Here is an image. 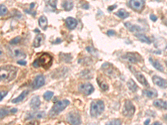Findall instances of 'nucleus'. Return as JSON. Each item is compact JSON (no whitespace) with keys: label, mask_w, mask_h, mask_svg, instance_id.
Wrapping results in <instances>:
<instances>
[{"label":"nucleus","mask_w":167,"mask_h":125,"mask_svg":"<svg viewBox=\"0 0 167 125\" xmlns=\"http://www.w3.org/2000/svg\"><path fill=\"white\" fill-rule=\"evenodd\" d=\"M143 94L148 98H153L158 96V92L154 88L144 90L143 91Z\"/></svg>","instance_id":"6ab92c4d"},{"label":"nucleus","mask_w":167,"mask_h":125,"mask_svg":"<svg viewBox=\"0 0 167 125\" xmlns=\"http://www.w3.org/2000/svg\"><path fill=\"white\" fill-rule=\"evenodd\" d=\"M123 59L131 64H136L141 61V56L138 53L128 52L123 56Z\"/></svg>","instance_id":"9d476101"},{"label":"nucleus","mask_w":167,"mask_h":125,"mask_svg":"<svg viewBox=\"0 0 167 125\" xmlns=\"http://www.w3.org/2000/svg\"><path fill=\"white\" fill-rule=\"evenodd\" d=\"M130 70L132 71V72L133 73V74L134 75L135 78H136V80L138 81V82L141 83L143 86L146 87H149V84L147 81V80H146L145 77L144 75L139 71H135L134 69L131 68L130 69Z\"/></svg>","instance_id":"9b49d317"},{"label":"nucleus","mask_w":167,"mask_h":125,"mask_svg":"<svg viewBox=\"0 0 167 125\" xmlns=\"http://www.w3.org/2000/svg\"><path fill=\"white\" fill-rule=\"evenodd\" d=\"M115 34V32L113 30H109V31H108V32H107V35H108V36H114Z\"/></svg>","instance_id":"79ce46f5"},{"label":"nucleus","mask_w":167,"mask_h":125,"mask_svg":"<svg viewBox=\"0 0 167 125\" xmlns=\"http://www.w3.org/2000/svg\"><path fill=\"white\" fill-rule=\"evenodd\" d=\"M44 39H45V36L43 34H38L36 36L33 42V46L36 48L39 47L41 45V44L43 42Z\"/></svg>","instance_id":"4be33fe9"},{"label":"nucleus","mask_w":167,"mask_h":125,"mask_svg":"<svg viewBox=\"0 0 167 125\" xmlns=\"http://www.w3.org/2000/svg\"><path fill=\"white\" fill-rule=\"evenodd\" d=\"M67 121L71 125H80L81 124V116L76 111H71L66 116Z\"/></svg>","instance_id":"0eeeda50"},{"label":"nucleus","mask_w":167,"mask_h":125,"mask_svg":"<svg viewBox=\"0 0 167 125\" xmlns=\"http://www.w3.org/2000/svg\"><path fill=\"white\" fill-rule=\"evenodd\" d=\"M65 23L67 27L71 30L75 29L77 25V21L75 18L69 17L65 20Z\"/></svg>","instance_id":"dca6fc26"},{"label":"nucleus","mask_w":167,"mask_h":125,"mask_svg":"<svg viewBox=\"0 0 167 125\" xmlns=\"http://www.w3.org/2000/svg\"><path fill=\"white\" fill-rule=\"evenodd\" d=\"M125 26L126 27L130 32H142L144 31V29L143 28L140 27L138 25H133L131 23L128 22L125 23Z\"/></svg>","instance_id":"f3484780"},{"label":"nucleus","mask_w":167,"mask_h":125,"mask_svg":"<svg viewBox=\"0 0 167 125\" xmlns=\"http://www.w3.org/2000/svg\"><path fill=\"white\" fill-rule=\"evenodd\" d=\"M130 7L135 11H140L145 5V0H130Z\"/></svg>","instance_id":"1a4fd4ad"},{"label":"nucleus","mask_w":167,"mask_h":125,"mask_svg":"<svg viewBox=\"0 0 167 125\" xmlns=\"http://www.w3.org/2000/svg\"><path fill=\"white\" fill-rule=\"evenodd\" d=\"M97 82L99 85V86L103 91H106L109 90V86H108V83L104 79H102V78H100V77H97Z\"/></svg>","instance_id":"393cba45"},{"label":"nucleus","mask_w":167,"mask_h":125,"mask_svg":"<svg viewBox=\"0 0 167 125\" xmlns=\"http://www.w3.org/2000/svg\"><path fill=\"white\" fill-rule=\"evenodd\" d=\"M48 2L51 7H52L54 8H56L57 0H48Z\"/></svg>","instance_id":"e433bc0d"},{"label":"nucleus","mask_w":167,"mask_h":125,"mask_svg":"<svg viewBox=\"0 0 167 125\" xmlns=\"http://www.w3.org/2000/svg\"><path fill=\"white\" fill-rule=\"evenodd\" d=\"M40 105H41V101L38 96H35L33 97L30 102V106L31 108L33 109H38Z\"/></svg>","instance_id":"aec40b11"},{"label":"nucleus","mask_w":167,"mask_h":125,"mask_svg":"<svg viewBox=\"0 0 167 125\" xmlns=\"http://www.w3.org/2000/svg\"><path fill=\"white\" fill-rule=\"evenodd\" d=\"M135 36L142 42L146 43L147 44H151V40L149 39V37L146 36L145 35H143L141 33H136L135 35Z\"/></svg>","instance_id":"cd10ccee"},{"label":"nucleus","mask_w":167,"mask_h":125,"mask_svg":"<svg viewBox=\"0 0 167 125\" xmlns=\"http://www.w3.org/2000/svg\"><path fill=\"white\" fill-rule=\"evenodd\" d=\"M154 45L156 47L159 49L165 50L167 48V42L163 38H156L154 40Z\"/></svg>","instance_id":"2eb2a0df"},{"label":"nucleus","mask_w":167,"mask_h":125,"mask_svg":"<svg viewBox=\"0 0 167 125\" xmlns=\"http://www.w3.org/2000/svg\"><path fill=\"white\" fill-rule=\"evenodd\" d=\"M70 104V101L68 100H63L55 103L53 107L49 111V115L50 117H54L64 111Z\"/></svg>","instance_id":"7ed1b4c3"},{"label":"nucleus","mask_w":167,"mask_h":125,"mask_svg":"<svg viewBox=\"0 0 167 125\" xmlns=\"http://www.w3.org/2000/svg\"><path fill=\"white\" fill-rule=\"evenodd\" d=\"M153 125H162V124L159 122H156L153 123Z\"/></svg>","instance_id":"09e8293b"},{"label":"nucleus","mask_w":167,"mask_h":125,"mask_svg":"<svg viewBox=\"0 0 167 125\" xmlns=\"http://www.w3.org/2000/svg\"><path fill=\"white\" fill-rule=\"evenodd\" d=\"M46 116L45 111H36L31 113L27 116V119H41Z\"/></svg>","instance_id":"a211bd4d"},{"label":"nucleus","mask_w":167,"mask_h":125,"mask_svg":"<svg viewBox=\"0 0 167 125\" xmlns=\"http://www.w3.org/2000/svg\"><path fill=\"white\" fill-rule=\"evenodd\" d=\"M62 7L64 8L65 11H71L74 7V4H73L72 1V0H66V1H63V2L62 3Z\"/></svg>","instance_id":"a878e982"},{"label":"nucleus","mask_w":167,"mask_h":125,"mask_svg":"<svg viewBox=\"0 0 167 125\" xmlns=\"http://www.w3.org/2000/svg\"><path fill=\"white\" fill-rule=\"evenodd\" d=\"M62 42V40H61V39H60L59 38H58L56 39V40L54 42L53 44H60V43H61Z\"/></svg>","instance_id":"c03bdc74"},{"label":"nucleus","mask_w":167,"mask_h":125,"mask_svg":"<svg viewBox=\"0 0 167 125\" xmlns=\"http://www.w3.org/2000/svg\"><path fill=\"white\" fill-rule=\"evenodd\" d=\"M127 86L130 91L131 92L135 93L138 90V86L135 82L134 81L133 79H130L127 82Z\"/></svg>","instance_id":"c85d7f7f"},{"label":"nucleus","mask_w":167,"mask_h":125,"mask_svg":"<svg viewBox=\"0 0 167 125\" xmlns=\"http://www.w3.org/2000/svg\"><path fill=\"white\" fill-rule=\"evenodd\" d=\"M53 64V57L48 53H43L33 62V66L35 68L43 67L48 70L51 66Z\"/></svg>","instance_id":"f03ea898"},{"label":"nucleus","mask_w":167,"mask_h":125,"mask_svg":"<svg viewBox=\"0 0 167 125\" xmlns=\"http://www.w3.org/2000/svg\"><path fill=\"white\" fill-rule=\"evenodd\" d=\"M54 94L53 92L48 91L45 92V93L43 94V98H44L45 100H46L47 101H49L50 100H51V98H53V97L54 96Z\"/></svg>","instance_id":"2f4dec72"},{"label":"nucleus","mask_w":167,"mask_h":125,"mask_svg":"<svg viewBox=\"0 0 167 125\" xmlns=\"http://www.w3.org/2000/svg\"><path fill=\"white\" fill-rule=\"evenodd\" d=\"M18 69L12 65L2 66L0 70V79L1 81L10 82L16 77Z\"/></svg>","instance_id":"f257e3e1"},{"label":"nucleus","mask_w":167,"mask_h":125,"mask_svg":"<svg viewBox=\"0 0 167 125\" xmlns=\"http://www.w3.org/2000/svg\"><path fill=\"white\" fill-rule=\"evenodd\" d=\"M122 124V121L120 120H113L109 121L107 123V125H120Z\"/></svg>","instance_id":"72a5a7b5"},{"label":"nucleus","mask_w":167,"mask_h":125,"mask_svg":"<svg viewBox=\"0 0 167 125\" xmlns=\"http://www.w3.org/2000/svg\"><path fill=\"white\" fill-rule=\"evenodd\" d=\"M86 51H87L90 54L94 55V56H96L97 54V51L95 49H94L93 47H90V46H88L86 48Z\"/></svg>","instance_id":"f704fd0d"},{"label":"nucleus","mask_w":167,"mask_h":125,"mask_svg":"<svg viewBox=\"0 0 167 125\" xmlns=\"http://www.w3.org/2000/svg\"><path fill=\"white\" fill-rule=\"evenodd\" d=\"M28 93H29V91L28 90H25L17 97L13 99L11 101V102L13 103H17L20 102L24 100V98L27 96Z\"/></svg>","instance_id":"b1692460"},{"label":"nucleus","mask_w":167,"mask_h":125,"mask_svg":"<svg viewBox=\"0 0 167 125\" xmlns=\"http://www.w3.org/2000/svg\"><path fill=\"white\" fill-rule=\"evenodd\" d=\"M105 109V105L102 100L92 101L90 105V115L92 117H97L102 114Z\"/></svg>","instance_id":"20e7f679"},{"label":"nucleus","mask_w":167,"mask_h":125,"mask_svg":"<svg viewBox=\"0 0 167 125\" xmlns=\"http://www.w3.org/2000/svg\"><path fill=\"white\" fill-rule=\"evenodd\" d=\"M7 93L8 92L7 91H1V93H0V97H1V101H2V100H3V98H4L7 95Z\"/></svg>","instance_id":"58836bf2"},{"label":"nucleus","mask_w":167,"mask_h":125,"mask_svg":"<svg viewBox=\"0 0 167 125\" xmlns=\"http://www.w3.org/2000/svg\"><path fill=\"white\" fill-rule=\"evenodd\" d=\"M135 111V107L131 101L129 100H125L123 108V114L124 116L130 118L134 114Z\"/></svg>","instance_id":"423d86ee"},{"label":"nucleus","mask_w":167,"mask_h":125,"mask_svg":"<svg viewBox=\"0 0 167 125\" xmlns=\"http://www.w3.org/2000/svg\"><path fill=\"white\" fill-rule=\"evenodd\" d=\"M149 60L151 64L157 70H158V71H160V72H163L164 71V69L163 66L161 64V63L158 60L153 59L151 57H150Z\"/></svg>","instance_id":"5701e85b"},{"label":"nucleus","mask_w":167,"mask_h":125,"mask_svg":"<svg viewBox=\"0 0 167 125\" xmlns=\"http://www.w3.org/2000/svg\"><path fill=\"white\" fill-rule=\"evenodd\" d=\"M117 5H113L112 6H110L109 8H108V11H112L114 9H115V8H117Z\"/></svg>","instance_id":"37998d69"},{"label":"nucleus","mask_w":167,"mask_h":125,"mask_svg":"<svg viewBox=\"0 0 167 125\" xmlns=\"http://www.w3.org/2000/svg\"><path fill=\"white\" fill-rule=\"evenodd\" d=\"M60 59L65 63H69L72 60V56L70 54L61 53V54H60Z\"/></svg>","instance_id":"7c9ffc66"},{"label":"nucleus","mask_w":167,"mask_h":125,"mask_svg":"<svg viewBox=\"0 0 167 125\" xmlns=\"http://www.w3.org/2000/svg\"><path fill=\"white\" fill-rule=\"evenodd\" d=\"M166 66H167V61H166Z\"/></svg>","instance_id":"8fccbe9b"},{"label":"nucleus","mask_w":167,"mask_h":125,"mask_svg":"<svg viewBox=\"0 0 167 125\" xmlns=\"http://www.w3.org/2000/svg\"><path fill=\"white\" fill-rule=\"evenodd\" d=\"M17 111V109H15V108L11 109V110H10V112H11V113H16Z\"/></svg>","instance_id":"49530a36"},{"label":"nucleus","mask_w":167,"mask_h":125,"mask_svg":"<svg viewBox=\"0 0 167 125\" xmlns=\"http://www.w3.org/2000/svg\"><path fill=\"white\" fill-rule=\"evenodd\" d=\"M84 9H85V10H87L89 8V5H88V4H84V5H83L82 6Z\"/></svg>","instance_id":"a18cd8bd"},{"label":"nucleus","mask_w":167,"mask_h":125,"mask_svg":"<svg viewBox=\"0 0 167 125\" xmlns=\"http://www.w3.org/2000/svg\"><path fill=\"white\" fill-rule=\"evenodd\" d=\"M79 91L85 96H89L91 95L94 91V88L91 83H85L79 85Z\"/></svg>","instance_id":"6e6552de"},{"label":"nucleus","mask_w":167,"mask_h":125,"mask_svg":"<svg viewBox=\"0 0 167 125\" xmlns=\"http://www.w3.org/2000/svg\"><path fill=\"white\" fill-rule=\"evenodd\" d=\"M20 41H21V37L20 36H17L16 37L11 40L10 42V44H18L20 42Z\"/></svg>","instance_id":"c9c22d12"},{"label":"nucleus","mask_w":167,"mask_h":125,"mask_svg":"<svg viewBox=\"0 0 167 125\" xmlns=\"http://www.w3.org/2000/svg\"><path fill=\"white\" fill-rule=\"evenodd\" d=\"M152 80L153 83L158 87H161L163 89L167 88V80L164 79L159 76H155L152 77Z\"/></svg>","instance_id":"ddd939ff"},{"label":"nucleus","mask_w":167,"mask_h":125,"mask_svg":"<svg viewBox=\"0 0 167 125\" xmlns=\"http://www.w3.org/2000/svg\"><path fill=\"white\" fill-rule=\"evenodd\" d=\"M11 54L12 56L15 59H23L26 57V54L24 52L18 48H11Z\"/></svg>","instance_id":"4468645a"},{"label":"nucleus","mask_w":167,"mask_h":125,"mask_svg":"<svg viewBox=\"0 0 167 125\" xmlns=\"http://www.w3.org/2000/svg\"><path fill=\"white\" fill-rule=\"evenodd\" d=\"M150 18H151V20H152L153 22H156L158 20L157 17L156 15H154V14H151Z\"/></svg>","instance_id":"ea45409f"},{"label":"nucleus","mask_w":167,"mask_h":125,"mask_svg":"<svg viewBox=\"0 0 167 125\" xmlns=\"http://www.w3.org/2000/svg\"><path fill=\"white\" fill-rule=\"evenodd\" d=\"M150 119H147V120H146V121L144 122V124L145 125H148L149 123H150Z\"/></svg>","instance_id":"de8ad7c7"},{"label":"nucleus","mask_w":167,"mask_h":125,"mask_svg":"<svg viewBox=\"0 0 167 125\" xmlns=\"http://www.w3.org/2000/svg\"><path fill=\"white\" fill-rule=\"evenodd\" d=\"M7 13V8L5 6L1 4L0 5V15L1 16H4Z\"/></svg>","instance_id":"473e14b6"},{"label":"nucleus","mask_w":167,"mask_h":125,"mask_svg":"<svg viewBox=\"0 0 167 125\" xmlns=\"http://www.w3.org/2000/svg\"><path fill=\"white\" fill-rule=\"evenodd\" d=\"M38 25L43 30H46L48 27V19L44 16H41L38 19Z\"/></svg>","instance_id":"bb28decb"},{"label":"nucleus","mask_w":167,"mask_h":125,"mask_svg":"<svg viewBox=\"0 0 167 125\" xmlns=\"http://www.w3.org/2000/svg\"><path fill=\"white\" fill-rule=\"evenodd\" d=\"M45 79L43 75H40L36 76L32 83V87L33 90H36L44 85Z\"/></svg>","instance_id":"f8f14e48"},{"label":"nucleus","mask_w":167,"mask_h":125,"mask_svg":"<svg viewBox=\"0 0 167 125\" xmlns=\"http://www.w3.org/2000/svg\"><path fill=\"white\" fill-rule=\"evenodd\" d=\"M17 64L18 65H20L25 66L26 65L27 62H26V61H23V60H19L17 61Z\"/></svg>","instance_id":"a19ab883"},{"label":"nucleus","mask_w":167,"mask_h":125,"mask_svg":"<svg viewBox=\"0 0 167 125\" xmlns=\"http://www.w3.org/2000/svg\"><path fill=\"white\" fill-rule=\"evenodd\" d=\"M102 70L105 75L110 78H115L120 75V72L112 64L108 62H105L102 64Z\"/></svg>","instance_id":"39448f33"},{"label":"nucleus","mask_w":167,"mask_h":125,"mask_svg":"<svg viewBox=\"0 0 167 125\" xmlns=\"http://www.w3.org/2000/svg\"><path fill=\"white\" fill-rule=\"evenodd\" d=\"M9 114V111L5 109H1V119H2Z\"/></svg>","instance_id":"4c0bfd02"},{"label":"nucleus","mask_w":167,"mask_h":125,"mask_svg":"<svg viewBox=\"0 0 167 125\" xmlns=\"http://www.w3.org/2000/svg\"><path fill=\"white\" fill-rule=\"evenodd\" d=\"M153 105L157 108L167 110V102L163 100H156L154 101Z\"/></svg>","instance_id":"412c9836"},{"label":"nucleus","mask_w":167,"mask_h":125,"mask_svg":"<svg viewBox=\"0 0 167 125\" xmlns=\"http://www.w3.org/2000/svg\"><path fill=\"white\" fill-rule=\"evenodd\" d=\"M115 14L122 19H125L126 18L129 16V13L123 8L119 9L118 11Z\"/></svg>","instance_id":"c756f323"}]
</instances>
